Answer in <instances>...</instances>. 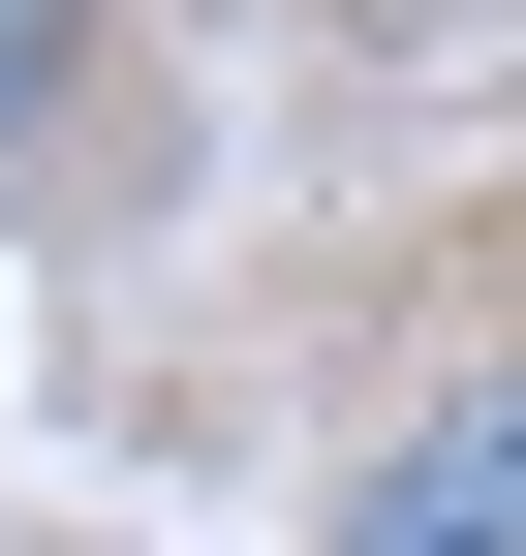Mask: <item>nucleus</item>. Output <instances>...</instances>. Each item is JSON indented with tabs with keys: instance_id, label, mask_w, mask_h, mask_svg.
<instances>
[{
	"instance_id": "f257e3e1",
	"label": "nucleus",
	"mask_w": 526,
	"mask_h": 556,
	"mask_svg": "<svg viewBox=\"0 0 526 556\" xmlns=\"http://www.w3.org/2000/svg\"><path fill=\"white\" fill-rule=\"evenodd\" d=\"M186 186V62L124 0H0V217H155Z\"/></svg>"
},
{
	"instance_id": "f03ea898",
	"label": "nucleus",
	"mask_w": 526,
	"mask_h": 556,
	"mask_svg": "<svg viewBox=\"0 0 526 556\" xmlns=\"http://www.w3.org/2000/svg\"><path fill=\"white\" fill-rule=\"evenodd\" d=\"M310 556H526V340L434 402H372V464L310 495Z\"/></svg>"
}]
</instances>
